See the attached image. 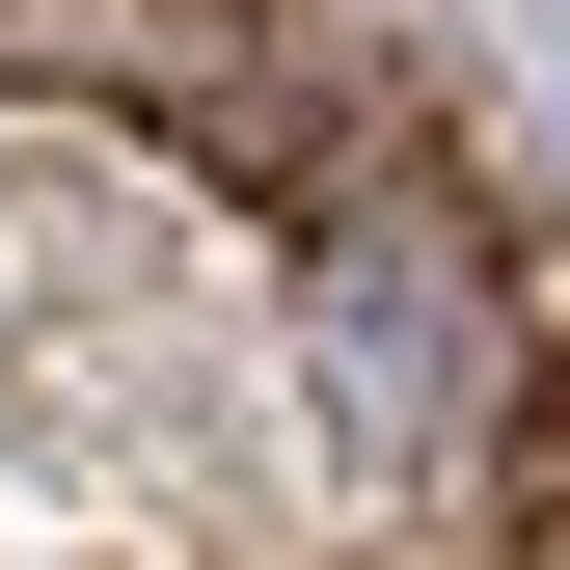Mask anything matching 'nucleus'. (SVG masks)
Returning <instances> with one entry per match:
<instances>
[{
	"label": "nucleus",
	"instance_id": "1",
	"mask_svg": "<svg viewBox=\"0 0 570 570\" xmlns=\"http://www.w3.org/2000/svg\"><path fill=\"white\" fill-rule=\"evenodd\" d=\"M299 381H326V462H381V489H489V435H517V381H543L517 245H489V190L407 109L299 190Z\"/></svg>",
	"mask_w": 570,
	"mask_h": 570
},
{
	"label": "nucleus",
	"instance_id": "2",
	"mask_svg": "<svg viewBox=\"0 0 570 570\" xmlns=\"http://www.w3.org/2000/svg\"><path fill=\"white\" fill-rule=\"evenodd\" d=\"M489 543H570V326H543V381H517V435H489Z\"/></svg>",
	"mask_w": 570,
	"mask_h": 570
}]
</instances>
